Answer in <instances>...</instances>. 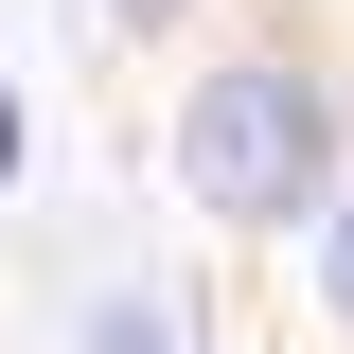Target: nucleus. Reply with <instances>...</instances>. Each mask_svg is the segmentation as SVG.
<instances>
[{
  "label": "nucleus",
  "instance_id": "4",
  "mask_svg": "<svg viewBox=\"0 0 354 354\" xmlns=\"http://www.w3.org/2000/svg\"><path fill=\"white\" fill-rule=\"evenodd\" d=\"M195 18H213V0H106V36H142V53H160V36H195Z\"/></svg>",
  "mask_w": 354,
  "mask_h": 354
},
{
  "label": "nucleus",
  "instance_id": "2",
  "mask_svg": "<svg viewBox=\"0 0 354 354\" xmlns=\"http://www.w3.org/2000/svg\"><path fill=\"white\" fill-rule=\"evenodd\" d=\"M301 301H319V337L354 354V177H337V213L301 230Z\"/></svg>",
  "mask_w": 354,
  "mask_h": 354
},
{
  "label": "nucleus",
  "instance_id": "3",
  "mask_svg": "<svg viewBox=\"0 0 354 354\" xmlns=\"http://www.w3.org/2000/svg\"><path fill=\"white\" fill-rule=\"evenodd\" d=\"M88 354H177V319H160V301H106V319H88Z\"/></svg>",
  "mask_w": 354,
  "mask_h": 354
},
{
  "label": "nucleus",
  "instance_id": "1",
  "mask_svg": "<svg viewBox=\"0 0 354 354\" xmlns=\"http://www.w3.org/2000/svg\"><path fill=\"white\" fill-rule=\"evenodd\" d=\"M160 160L177 195L230 230V248H301L354 177V53L319 0H248L230 36L177 53V106H160Z\"/></svg>",
  "mask_w": 354,
  "mask_h": 354
},
{
  "label": "nucleus",
  "instance_id": "5",
  "mask_svg": "<svg viewBox=\"0 0 354 354\" xmlns=\"http://www.w3.org/2000/svg\"><path fill=\"white\" fill-rule=\"evenodd\" d=\"M18 160H36V106H18V88H0V177H18Z\"/></svg>",
  "mask_w": 354,
  "mask_h": 354
}]
</instances>
